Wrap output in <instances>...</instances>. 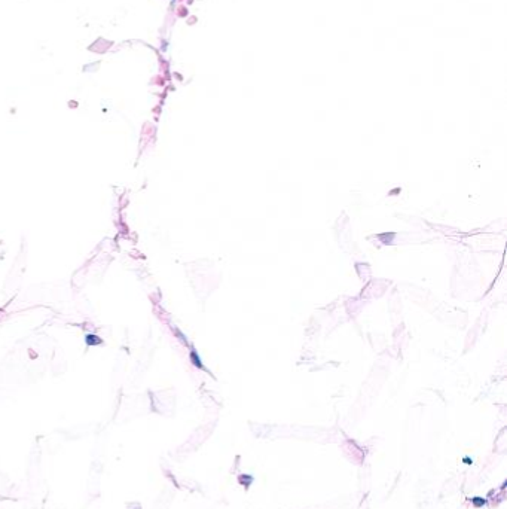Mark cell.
<instances>
[{
  "instance_id": "cell-1",
  "label": "cell",
  "mask_w": 507,
  "mask_h": 509,
  "mask_svg": "<svg viewBox=\"0 0 507 509\" xmlns=\"http://www.w3.org/2000/svg\"><path fill=\"white\" fill-rule=\"evenodd\" d=\"M133 509H140V508H138V506H134V508H133Z\"/></svg>"
}]
</instances>
